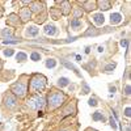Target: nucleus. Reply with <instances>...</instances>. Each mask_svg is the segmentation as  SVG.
<instances>
[{
	"label": "nucleus",
	"mask_w": 131,
	"mask_h": 131,
	"mask_svg": "<svg viewBox=\"0 0 131 131\" xmlns=\"http://www.w3.org/2000/svg\"><path fill=\"white\" fill-rule=\"evenodd\" d=\"M66 100V96L59 92V91H52L47 96V107L49 110H55L57 107H59Z\"/></svg>",
	"instance_id": "f257e3e1"
},
{
	"label": "nucleus",
	"mask_w": 131,
	"mask_h": 131,
	"mask_svg": "<svg viewBox=\"0 0 131 131\" xmlns=\"http://www.w3.org/2000/svg\"><path fill=\"white\" fill-rule=\"evenodd\" d=\"M46 86V78L42 75H34L30 80V91L31 93H38L45 89Z\"/></svg>",
	"instance_id": "f03ea898"
},
{
	"label": "nucleus",
	"mask_w": 131,
	"mask_h": 131,
	"mask_svg": "<svg viewBox=\"0 0 131 131\" xmlns=\"http://www.w3.org/2000/svg\"><path fill=\"white\" fill-rule=\"evenodd\" d=\"M43 105H45V98L39 94L31 96L28 101V107L31 109V110H39Z\"/></svg>",
	"instance_id": "7ed1b4c3"
},
{
	"label": "nucleus",
	"mask_w": 131,
	"mask_h": 131,
	"mask_svg": "<svg viewBox=\"0 0 131 131\" xmlns=\"http://www.w3.org/2000/svg\"><path fill=\"white\" fill-rule=\"evenodd\" d=\"M10 91L13 92L15 96L17 97H24L26 94V83H23V81H18L16 84L12 85V88H10Z\"/></svg>",
	"instance_id": "20e7f679"
},
{
	"label": "nucleus",
	"mask_w": 131,
	"mask_h": 131,
	"mask_svg": "<svg viewBox=\"0 0 131 131\" xmlns=\"http://www.w3.org/2000/svg\"><path fill=\"white\" fill-rule=\"evenodd\" d=\"M30 16H31V10H30V8L25 7V8H23V9L20 10V18L23 20V21L29 20V18H30Z\"/></svg>",
	"instance_id": "39448f33"
},
{
	"label": "nucleus",
	"mask_w": 131,
	"mask_h": 131,
	"mask_svg": "<svg viewBox=\"0 0 131 131\" xmlns=\"http://www.w3.org/2000/svg\"><path fill=\"white\" fill-rule=\"evenodd\" d=\"M5 104H7L8 107H16L17 106V100L12 94H9L8 97H5Z\"/></svg>",
	"instance_id": "423d86ee"
},
{
	"label": "nucleus",
	"mask_w": 131,
	"mask_h": 131,
	"mask_svg": "<svg viewBox=\"0 0 131 131\" xmlns=\"http://www.w3.org/2000/svg\"><path fill=\"white\" fill-rule=\"evenodd\" d=\"M57 31L58 30H57V28L54 26V25H46L45 26V33H46L47 36H55Z\"/></svg>",
	"instance_id": "0eeeda50"
},
{
	"label": "nucleus",
	"mask_w": 131,
	"mask_h": 131,
	"mask_svg": "<svg viewBox=\"0 0 131 131\" xmlns=\"http://www.w3.org/2000/svg\"><path fill=\"white\" fill-rule=\"evenodd\" d=\"M110 21H112V24L115 25V24H119L122 21V16L119 15V13H112L110 16Z\"/></svg>",
	"instance_id": "6e6552de"
},
{
	"label": "nucleus",
	"mask_w": 131,
	"mask_h": 131,
	"mask_svg": "<svg viewBox=\"0 0 131 131\" xmlns=\"http://www.w3.org/2000/svg\"><path fill=\"white\" fill-rule=\"evenodd\" d=\"M93 21H94L97 25H102V24H104V21H105V17H104L102 13H97V15L93 16Z\"/></svg>",
	"instance_id": "1a4fd4ad"
},
{
	"label": "nucleus",
	"mask_w": 131,
	"mask_h": 131,
	"mask_svg": "<svg viewBox=\"0 0 131 131\" xmlns=\"http://www.w3.org/2000/svg\"><path fill=\"white\" fill-rule=\"evenodd\" d=\"M38 31H39V29H38V28H36V26H29V28L26 29V36L34 37V36H37V34H38Z\"/></svg>",
	"instance_id": "9d476101"
},
{
	"label": "nucleus",
	"mask_w": 131,
	"mask_h": 131,
	"mask_svg": "<svg viewBox=\"0 0 131 131\" xmlns=\"http://www.w3.org/2000/svg\"><path fill=\"white\" fill-rule=\"evenodd\" d=\"M97 5H98L97 8H100L101 10H106V9H109L112 7V3L110 2H98Z\"/></svg>",
	"instance_id": "9b49d317"
},
{
	"label": "nucleus",
	"mask_w": 131,
	"mask_h": 131,
	"mask_svg": "<svg viewBox=\"0 0 131 131\" xmlns=\"http://www.w3.org/2000/svg\"><path fill=\"white\" fill-rule=\"evenodd\" d=\"M70 8H71V5H70L68 2H62V13L63 15H68L70 10H71Z\"/></svg>",
	"instance_id": "f8f14e48"
},
{
	"label": "nucleus",
	"mask_w": 131,
	"mask_h": 131,
	"mask_svg": "<svg viewBox=\"0 0 131 131\" xmlns=\"http://www.w3.org/2000/svg\"><path fill=\"white\" fill-rule=\"evenodd\" d=\"M81 16H83L81 8H75V10H73V20H79Z\"/></svg>",
	"instance_id": "ddd939ff"
},
{
	"label": "nucleus",
	"mask_w": 131,
	"mask_h": 131,
	"mask_svg": "<svg viewBox=\"0 0 131 131\" xmlns=\"http://www.w3.org/2000/svg\"><path fill=\"white\" fill-rule=\"evenodd\" d=\"M84 8H85L86 10H92V9L96 8V3H94V2H85V3H84Z\"/></svg>",
	"instance_id": "4468645a"
},
{
	"label": "nucleus",
	"mask_w": 131,
	"mask_h": 131,
	"mask_svg": "<svg viewBox=\"0 0 131 131\" xmlns=\"http://www.w3.org/2000/svg\"><path fill=\"white\" fill-rule=\"evenodd\" d=\"M42 3L39 4V3H33V5H31V9L30 10H33V12H39V10H42Z\"/></svg>",
	"instance_id": "2eb2a0df"
},
{
	"label": "nucleus",
	"mask_w": 131,
	"mask_h": 131,
	"mask_svg": "<svg viewBox=\"0 0 131 131\" xmlns=\"http://www.w3.org/2000/svg\"><path fill=\"white\" fill-rule=\"evenodd\" d=\"M26 54H24V52H18L17 55H16V59L18 60V62H24V60H26Z\"/></svg>",
	"instance_id": "dca6fc26"
},
{
	"label": "nucleus",
	"mask_w": 131,
	"mask_h": 131,
	"mask_svg": "<svg viewBox=\"0 0 131 131\" xmlns=\"http://www.w3.org/2000/svg\"><path fill=\"white\" fill-rule=\"evenodd\" d=\"M55 66H57V62L54 59H47V62H46V67L47 68H54Z\"/></svg>",
	"instance_id": "f3484780"
},
{
	"label": "nucleus",
	"mask_w": 131,
	"mask_h": 131,
	"mask_svg": "<svg viewBox=\"0 0 131 131\" xmlns=\"http://www.w3.org/2000/svg\"><path fill=\"white\" fill-rule=\"evenodd\" d=\"M58 85H59V86H66V85H68V79H67V78H60L59 81H58Z\"/></svg>",
	"instance_id": "a211bd4d"
},
{
	"label": "nucleus",
	"mask_w": 131,
	"mask_h": 131,
	"mask_svg": "<svg viewBox=\"0 0 131 131\" xmlns=\"http://www.w3.org/2000/svg\"><path fill=\"white\" fill-rule=\"evenodd\" d=\"M93 119H94V121H101V119H104L102 113H100V112H96V113L93 114Z\"/></svg>",
	"instance_id": "6ab92c4d"
},
{
	"label": "nucleus",
	"mask_w": 131,
	"mask_h": 131,
	"mask_svg": "<svg viewBox=\"0 0 131 131\" xmlns=\"http://www.w3.org/2000/svg\"><path fill=\"white\" fill-rule=\"evenodd\" d=\"M71 26L75 28V29L79 28V26H81V21H80V20H72V21H71Z\"/></svg>",
	"instance_id": "aec40b11"
},
{
	"label": "nucleus",
	"mask_w": 131,
	"mask_h": 131,
	"mask_svg": "<svg viewBox=\"0 0 131 131\" xmlns=\"http://www.w3.org/2000/svg\"><path fill=\"white\" fill-rule=\"evenodd\" d=\"M15 18H17V16H16V15H10V16H9V24L12 23V24H15V25H16V24H18V23H20V21H16Z\"/></svg>",
	"instance_id": "412c9836"
},
{
	"label": "nucleus",
	"mask_w": 131,
	"mask_h": 131,
	"mask_svg": "<svg viewBox=\"0 0 131 131\" xmlns=\"http://www.w3.org/2000/svg\"><path fill=\"white\" fill-rule=\"evenodd\" d=\"M15 43H18V39H5L4 45H15Z\"/></svg>",
	"instance_id": "4be33fe9"
},
{
	"label": "nucleus",
	"mask_w": 131,
	"mask_h": 131,
	"mask_svg": "<svg viewBox=\"0 0 131 131\" xmlns=\"http://www.w3.org/2000/svg\"><path fill=\"white\" fill-rule=\"evenodd\" d=\"M30 58H31V60H39L41 59V55L38 52H33L31 55H30Z\"/></svg>",
	"instance_id": "5701e85b"
},
{
	"label": "nucleus",
	"mask_w": 131,
	"mask_h": 131,
	"mask_svg": "<svg viewBox=\"0 0 131 131\" xmlns=\"http://www.w3.org/2000/svg\"><path fill=\"white\" fill-rule=\"evenodd\" d=\"M0 34L4 36V37H5V36H8V37H9V36H12V31H10L9 29H5V30H2V33H0Z\"/></svg>",
	"instance_id": "b1692460"
},
{
	"label": "nucleus",
	"mask_w": 131,
	"mask_h": 131,
	"mask_svg": "<svg viewBox=\"0 0 131 131\" xmlns=\"http://www.w3.org/2000/svg\"><path fill=\"white\" fill-rule=\"evenodd\" d=\"M4 55H7V57H10V55H13V50H10V49L5 50V51H4Z\"/></svg>",
	"instance_id": "393cba45"
},
{
	"label": "nucleus",
	"mask_w": 131,
	"mask_h": 131,
	"mask_svg": "<svg viewBox=\"0 0 131 131\" xmlns=\"http://www.w3.org/2000/svg\"><path fill=\"white\" fill-rule=\"evenodd\" d=\"M89 105H91V106H96V105H97L96 98H91V100H89Z\"/></svg>",
	"instance_id": "a878e982"
},
{
	"label": "nucleus",
	"mask_w": 131,
	"mask_h": 131,
	"mask_svg": "<svg viewBox=\"0 0 131 131\" xmlns=\"http://www.w3.org/2000/svg\"><path fill=\"white\" fill-rule=\"evenodd\" d=\"M127 43H128V42H127V39H122V41H121V46L126 47V46H127Z\"/></svg>",
	"instance_id": "bb28decb"
},
{
	"label": "nucleus",
	"mask_w": 131,
	"mask_h": 131,
	"mask_svg": "<svg viewBox=\"0 0 131 131\" xmlns=\"http://www.w3.org/2000/svg\"><path fill=\"white\" fill-rule=\"evenodd\" d=\"M110 123H112V126H113L114 128L117 127V125H115V121H114V119H113V118H110Z\"/></svg>",
	"instance_id": "cd10ccee"
},
{
	"label": "nucleus",
	"mask_w": 131,
	"mask_h": 131,
	"mask_svg": "<svg viewBox=\"0 0 131 131\" xmlns=\"http://www.w3.org/2000/svg\"><path fill=\"white\" fill-rule=\"evenodd\" d=\"M125 114L127 117H130V107H126V110H125Z\"/></svg>",
	"instance_id": "c85d7f7f"
},
{
	"label": "nucleus",
	"mask_w": 131,
	"mask_h": 131,
	"mask_svg": "<svg viewBox=\"0 0 131 131\" xmlns=\"http://www.w3.org/2000/svg\"><path fill=\"white\" fill-rule=\"evenodd\" d=\"M126 94H130V85L126 86Z\"/></svg>",
	"instance_id": "c756f323"
}]
</instances>
